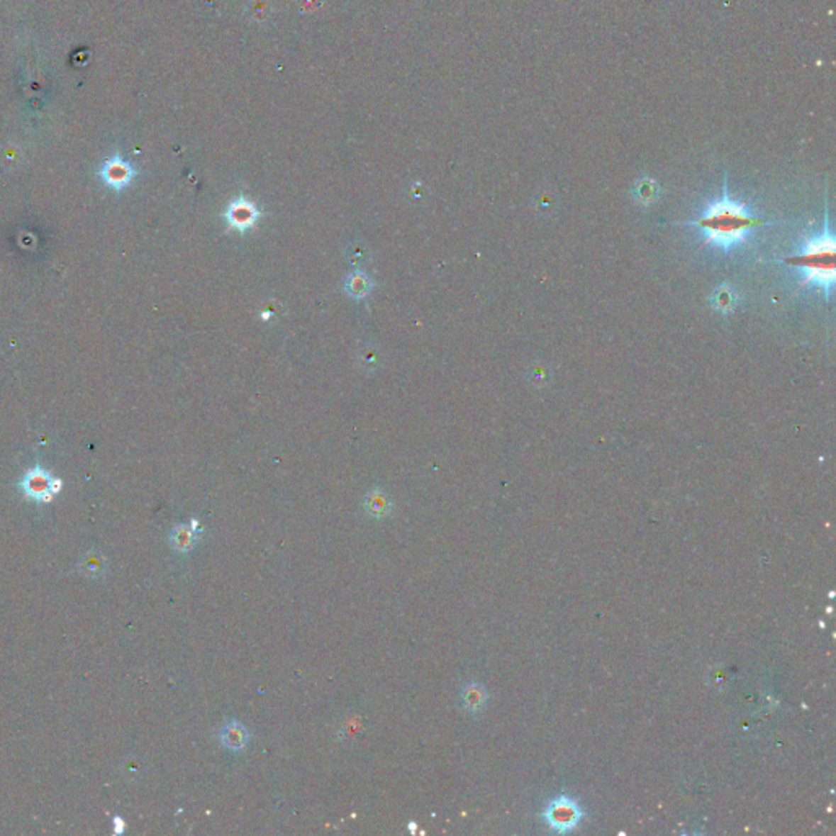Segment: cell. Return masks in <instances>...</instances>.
Returning a JSON list of instances; mask_svg holds the SVG:
<instances>
[{
  "instance_id": "1",
  "label": "cell",
  "mask_w": 836,
  "mask_h": 836,
  "mask_svg": "<svg viewBox=\"0 0 836 836\" xmlns=\"http://www.w3.org/2000/svg\"><path fill=\"white\" fill-rule=\"evenodd\" d=\"M773 224H776V221H768L762 216L753 214L745 203L730 195L727 174L724 177L722 195L706 204L698 218L673 223V225L698 229L706 244L722 252L737 249L745 244L754 230Z\"/></svg>"
},
{
  "instance_id": "2",
  "label": "cell",
  "mask_w": 836,
  "mask_h": 836,
  "mask_svg": "<svg viewBox=\"0 0 836 836\" xmlns=\"http://www.w3.org/2000/svg\"><path fill=\"white\" fill-rule=\"evenodd\" d=\"M774 262L796 269L802 278V288H815L822 291L825 299H830L835 286V235L830 228L828 201H825L822 229L806 237L796 252L774 258Z\"/></svg>"
},
{
  "instance_id": "3",
  "label": "cell",
  "mask_w": 836,
  "mask_h": 836,
  "mask_svg": "<svg viewBox=\"0 0 836 836\" xmlns=\"http://www.w3.org/2000/svg\"><path fill=\"white\" fill-rule=\"evenodd\" d=\"M584 818V810L579 803L567 796H559L549 802L544 810V820L557 833H567L579 827Z\"/></svg>"
},
{
  "instance_id": "4",
  "label": "cell",
  "mask_w": 836,
  "mask_h": 836,
  "mask_svg": "<svg viewBox=\"0 0 836 836\" xmlns=\"http://www.w3.org/2000/svg\"><path fill=\"white\" fill-rule=\"evenodd\" d=\"M20 489L25 494V497L35 501H51L54 495L59 494L62 489V482L59 479L52 477L46 469L36 466L30 469L25 474L23 479L20 481Z\"/></svg>"
},
{
  "instance_id": "5",
  "label": "cell",
  "mask_w": 836,
  "mask_h": 836,
  "mask_svg": "<svg viewBox=\"0 0 836 836\" xmlns=\"http://www.w3.org/2000/svg\"><path fill=\"white\" fill-rule=\"evenodd\" d=\"M262 218L260 208L255 203L247 199L245 196H239L232 201L224 213V219L230 229L245 232L253 229Z\"/></svg>"
},
{
  "instance_id": "6",
  "label": "cell",
  "mask_w": 836,
  "mask_h": 836,
  "mask_svg": "<svg viewBox=\"0 0 836 836\" xmlns=\"http://www.w3.org/2000/svg\"><path fill=\"white\" fill-rule=\"evenodd\" d=\"M100 177L106 186L113 188V190H123V188L131 185L134 177H136V169L121 155H113L101 165Z\"/></svg>"
},
{
  "instance_id": "7",
  "label": "cell",
  "mask_w": 836,
  "mask_h": 836,
  "mask_svg": "<svg viewBox=\"0 0 836 836\" xmlns=\"http://www.w3.org/2000/svg\"><path fill=\"white\" fill-rule=\"evenodd\" d=\"M373 279H371L368 273L360 268L355 269L353 273H350L347 277V282H345V293H347L348 298L356 301H363L368 298V296L373 293Z\"/></svg>"
},
{
  "instance_id": "8",
  "label": "cell",
  "mask_w": 836,
  "mask_h": 836,
  "mask_svg": "<svg viewBox=\"0 0 836 836\" xmlns=\"http://www.w3.org/2000/svg\"><path fill=\"white\" fill-rule=\"evenodd\" d=\"M219 740L225 748L232 749V752H240V749H244L247 747L249 732H247V729L240 722L230 720L221 729Z\"/></svg>"
},
{
  "instance_id": "9",
  "label": "cell",
  "mask_w": 836,
  "mask_h": 836,
  "mask_svg": "<svg viewBox=\"0 0 836 836\" xmlns=\"http://www.w3.org/2000/svg\"><path fill=\"white\" fill-rule=\"evenodd\" d=\"M77 570L87 579H104L108 572V560L100 551H89L80 557Z\"/></svg>"
},
{
  "instance_id": "10",
  "label": "cell",
  "mask_w": 836,
  "mask_h": 836,
  "mask_svg": "<svg viewBox=\"0 0 836 836\" xmlns=\"http://www.w3.org/2000/svg\"><path fill=\"white\" fill-rule=\"evenodd\" d=\"M738 303V296L735 291L732 289L730 284L727 283H722L720 286H717L714 293L710 296V306L712 309L720 312V314H732L733 311H735Z\"/></svg>"
},
{
  "instance_id": "11",
  "label": "cell",
  "mask_w": 836,
  "mask_h": 836,
  "mask_svg": "<svg viewBox=\"0 0 836 836\" xmlns=\"http://www.w3.org/2000/svg\"><path fill=\"white\" fill-rule=\"evenodd\" d=\"M364 510L366 513L373 518H384L391 513L392 501L387 495L379 489L371 490L364 497Z\"/></svg>"
},
{
  "instance_id": "12",
  "label": "cell",
  "mask_w": 836,
  "mask_h": 836,
  "mask_svg": "<svg viewBox=\"0 0 836 836\" xmlns=\"http://www.w3.org/2000/svg\"><path fill=\"white\" fill-rule=\"evenodd\" d=\"M195 541H196V536H195V531L191 530V526H186V525H180L172 530L170 533V544L172 547L175 549L178 552H188L191 551L193 546H195Z\"/></svg>"
},
{
  "instance_id": "13",
  "label": "cell",
  "mask_w": 836,
  "mask_h": 836,
  "mask_svg": "<svg viewBox=\"0 0 836 836\" xmlns=\"http://www.w3.org/2000/svg\"><path fill=\"white\" fill-rule=\"evenodd\" d=\"M464 704L469 710H479L485 704V691L479 684H469L462 693Z\"/></svg>"
},
{
  "instance_id": "14",
  "label": "cell",
  "mask_w": 836,
  "mask_h": 836,
  "mask_svg": "<svg viewBox=\"0 0 836 836\" xmlns=\"http://www.w3.org/2000/svg\"><path fill=\"white\" fill-rule=\"evenodd\" d=\"M634 195L635 199L642 204H652L655 203L657 195H659V186L652 180H642L639 182V185L634 188Z\"/></svg>"
},
{
  "instance_id": "15",
  "label": "cell",
  "mask_w": 836,
  "mask_h": 836,
  "mask_svg": "<svg viewBox=\"0 0 836 836\" xmlns=\"http://www.w3.org/2000/svg\"><path fill=\"white\" fill-rule=\"evenodd\" d=\"M366 258H368V253L363 250V244H361V242H353V244L348 247V260L352 265H361Z\"/></svg>"
},
{
  "instance_id": "16",
  "label": "cell",
  "mask_w": 836,
  "mask_h": 836,
  "mask_svg": "<svg viewBox=\"0 0 836 836\" xmlns=\"http://www.w3.org/2000/svg\"><path fill=\"white\" fill-rule=\"evenodd\" d=\"M123 830H125V823H123V820L120 817H116L115 818V832L123 833Z\"/></svg>"
},
{
  "instance_id": "17",
  "label": "cell",
  "mask_w": 836,
  "mask_h": 836,
  "mask_svg": "<svg viewBox=\"0 0 836 836\" xmlns=\"http://www.w3.org/2000/svg\"><path fill=\"white\" fill-rule=\"evenodd\" d=\"M408 828H410V832H415V828H417V825H415V823H410V827H408Z\"/></svg>"
}]
</instances>
